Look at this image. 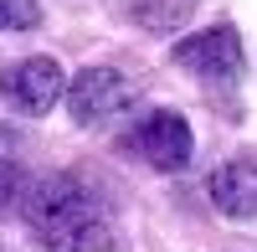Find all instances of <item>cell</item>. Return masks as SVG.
<instances>
[{"instance_id": "9", "label": "cell", "mask_w": 257, "mask_h": 252, "mask_svg": "<svg viewBox=\"0 0 257 252\" xmlns=\"http://www.w3.org/2000/svg\"><path fill=\"white\" fill-rule=\"evenodd\" d=\"M26 170H21L16 160H0V211H11V206H21V196H26Z\"/></svg>"}, {"instance_id": "10", "label": "cell", "mask_w": 257, "mask_h": 252, "mask_svg": "<svg viewBox=\"0 0 257 252\" xmlns=\"http://www.w3.org/2000/svg\"><path fill=\"white\" fill-rule=\"evenodd\" d=\"M16 139H21V129H6V123H0V150H11Z\"/></svg>"}, {"instance_id": "1", "label": "cell", "mask_w": 257, "mask_h": 252, "mask_svg": "<svg viewBox=\"0 0 257 252\" xmlns=\"http://www.w3.org/2000/svg\"><path fill=\"white\" fill-rule=\"evenodd\" d=\"M21 216L57 252H113L118 247V232L108 211L98 206V196L88 191V180H77L67 170L31 180L21 196Z\"/></svg>"}, {"instance_id": "3", "label": "cell", "mask_w": 257, "mask_h": 252, "mask_svg": "<svg viewBox=\"0 0 257 252\" xmlns=\"http://www.w3.org/2000/svg\"><path fill=\"white\" fill-rule=\"evenodd\" d=\"M67 108L82 129H103V123H113L134 108V88L118 67H82L67 82Z\"/></svg>"}, {"instance_id": "6", "label": "cell", "mask_w": 257, "mask_h": 252, "mask_svg": "<svg viewBox=\"0 0 257 252\" xmlns=\"http://www.w3.org/2000/svg\"><path fill=\"white\" fill-rule=\"evenodd\" d=\"M211 201L216 211L231 221H252L257 216V160H226L211 175Z\"/></svg>"}, {"instance_id": "5", "label": "cell", "mask_w": 257, "mask_h": 252, "mask_svg": "<svg viewBox=\"0 0 257 252\" xmlns=\"http://www.w3.org/2000/svg\"><path fill=\"white\" fill-rule=\"evenodd\" d=\"M62 93H67V77H62V67L52 57H26V62H16V67L0 72V98H6L16 113L41 118Z\"/></svg>"}, {"instance_id": "4", "label": "cell", "mask_w": 257, "mask_h": 252, "mask_svg": "<svg viewBox=\"0 0 257 252\" xmlns=\"http://www.w3.org/2000/svg\"><path fill=\"white\" fill-rule=\"evenodd\" d=\"M123 150L128 155H139L149 170H185L190 165V150H196V139H190V123L180 113H170V108H149L134 129H128L123 139Z\"/></svg>"}, {"instance_id": "2", "label": "cell", "mask_w": 257, "mask_h": 252, "mask_svg": "<svg viewBox=\"0 0 257 252\" xmlns=\"http://www.w3.org/2000/svg\"><path fill=\"white\" fill-rule=\"evenodd\" d=\"M170 62L180 72H190L196 82H206V88H221V93H231L242 82V72H247V52H242L237 26H206L196 36L175 41Z\"/></svg>"}, {"instance_id": "8", "label": "cell", "mask_w": 257, "mask_h": 252, "mask_svg": "<svg viewBox=\"0 0 257 252\" xmlns=\"http://www.w3.org/2000/svg\"><path fill=\"white\" fill-rule=\"evenodd\" d=\"M31 26H41L36 0H0V36L6 31H31Z\"/></svg>"}, {"instance_id": "7", "label": "cell", "mask_w": 257, "mask_h": 252, "mask_svg": "<svg viewBox=\"0 0 257 252\" xmlns=\"http://www.w3.org/2000/svg\"><path fill=\"white\" fill-rule=\"evenodd\" d=\"M190 11H196V0H128V16H134L139 26H149V31H175V26H185Z\"/></svg>"}]
</instances>
